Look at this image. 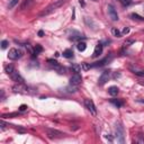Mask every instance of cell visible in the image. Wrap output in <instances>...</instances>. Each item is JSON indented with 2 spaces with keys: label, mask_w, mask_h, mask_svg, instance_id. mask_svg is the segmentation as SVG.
Returning <instances> with one entry per match:
<instances>
[{
  "label": "cell",
  "mask_w": 144,
  "mask_h": 144,
  "mask_svg": "<svg viewBox=\"0 0 144 144\" xmlns=\"http://www.w3.org/2000/svg\"><path fill=\"white\" fill-rule=\"evenodd\" d=\"M66 1H68V0H55L54 2H52L50 6H47L45 9L43 10L42 13L39 14V17H44V16H47V15H50V14H52L53 11H55L58 8L62 7L63 5L66 2Z\"/></svg>",
  "instance_id": "1"
},
{
  "label": "cell",
  "mask_w": 144,
  "mask_h": 144,
  "mask_svg": "<svg viewBox=\"0 0 144 144\" xmlns=\"http://www.w3.org/2000/svg\"><path fill=\"white\" fill-rule=\"evenodd\" d=\"M45 132L47 133V136L49 138H61L64 136V133L63 132H60L58 130H53V128H45Z\"/></svg>",
  "instance_id": "2"
},
{
  "label": "cell",
  "mask_w": 144,
  "mask_h": 144,
  "mask_svg": "<svg viewBox=\"0 0 144 144\" xmlns=\"http://www.w3.org/2000/svg\"><path fill=\"white\" fill-rule=\"evenodd\" d=\"M124 127L121 123H116V137L119 143H124Z\"/></svg>",
  "instance_id": "3"
},
{
  "label": "cell",
  "mask_w": 144,
  "mask_h": 144,
  "mask_svg": "<svg viewBox=\"0 0 144 144\" xmlns=\"http://www.w3.org/2000/svg\"><path fill=\"white\" fill-rule=\"evenodd\" d=\"M107 10H108V15L110 17V19L113 22H117L119 18H118V14H117V10L115 8V6L113 3H109L107 6Z\"/></svg>",
  "instance_id": "4"
},
{
  "label": "cell",
  "mask_w": 144,
  "mask_h": 144,
  "mask_svg": "<svg viewBox=\"0 0 144 144\" xmlns=\"http://www.w3.org/2000/svg\"><path fill=\"white\" fill-rule=\"evenodd\" d=\"M13 91L15 94H28V87L25 83H16L13 87Z\"/></svg>",
  "instance_id": "5"
},
{
  "label": "cell",
  "mask_w": 144,
  "mask_h": 144,
  "mask_svg": "<svg viewBox=\"0 0 144 144\" xmlns=\"http://www.w3.org/2000/svg\"><path fill=\"white\" fill-rule=\"evenodd\" d=\"M85 106L90 111V114L92 116H97V108L95 106V102L92 101L91 99H85Z\"/></svg>",
  "instance_id": "6"
},
{
  "label": "cell",
  "mask_w": 144,
  "mask_h": 144,
  "mask_svg": "<svg viewBox=\"0 0 144 144\" xmlns=\"http://www.w3.org/2000/svg\"><path fill=\"white\" fill-rule=\"evenodd\" d=\"M23 56V52L18 49H10L8 53V58L10 60H18Z\"/></svg>",
  "instance_id": "7"
},
{
  "label": "cell",
  "mask_w": 144,
  "mask_h": 144,
  "mask_svg": "<svg viewBox=\"0 0 144 144\" xmlns=\"http://www.w3.org/2000/svg\"><path fill=\"white\" fill-rule=\"evenodd\" d=\"M9 77H10V79H11L13 81H15L16 83H25V81H24V78L19 74V72L17 71L16 69H15L13 72H11V73H10Z\"/></svg>",
  "instance_id": "8"
},
{
  "label": "cell",
  "mask_w": 144,
  "mask_h": 144,
  "mask_svg": "<svg viewBox=\"0 0 144 144\" xmlns=\"http://www.w3.org/2000/svg\"><path fill=\"white\" fill-rule=\"evenodd\" d=\"M109 78H110V71H109V70L104 71L101 74H100L99 79H98V85L99 86H104L106 82L109 80Z\"/></svg>",
  "instance_id": "9"
},
{
  "label": "cell",
  "mask_w": 144,
  "mask_h": 144,
  "mask_svg": "<svg viewBox=\"0 0 144 144\" xmlns=\"http://www.w3.org/2000/svg\"><path fill=\"white\" fill-rule=\"evenodd\" d=\"M81 82H82V77L80 73H74L70 78V85H72V86H77L78 87Z\"/></svg>",
  "instance_id": "10"
},
{
  "label": "cell",
  "mask_w": 144,
  "mask_h": 144,
  "mask_svg": "<svg viewBox=\"0 0 144 144\" xmlns=\"http://www.w3.org/2000/svg\"><path fill=\"white\" fill-rule=\"evenodd\" d=\"M113 59V55H109V56H106L105 59H102L101 61H98V62H95L94 64H91V68H100V66H104L106 65L108 62H110V60Z\"/></svg>",
  "instance_id": "11"
},
{
  "label": "cell",
  "mask_w": 144,
  "mask_h": 144,
  "mask_svg": "<svg viewBox=\"0 0 144 144\" xmlns=\"http://www.w3.org/2000/svg\"><path fill=\"white\" fill-rule=\"evenodd\" d=\"M102 50H104V45H102V43H98L95 47V51H94V54H92V58L96 59V58H98L100 54L102 53Z\"/></svg>",
  "instance_id": "12"
},
{
  "label": "cell",
  "mask_w": 144,
  "mask_h": 144,
  "mask_svg": "<svg viewBox=\"0 0 144 144\" xmlns=\"http://www.w3.org/2000/svg\"><path fill=\"white\" fill-rule=\"evenodd\" d=\"M69 38H70V41H73V42H74V41H80V39L83 38V37H82V35L79 33V32H77V30H72L71 35H70Z\"/></svg>",
  "instance_id": "13"
},
{
  "label": "cell",
  "mask_w": 144,
  "mask_h": 144,
  "mask_svg": "<svg viewBox=\"0 0 144 144\" xmlns=\"http://www.w3.org/2000/svg\"><path fill=\"white\" fill-rule=\"evenodd\" d=\"M118 92H119V89H118L116 86H111V87L108 88V94L110 96H113V97H114V96H117Z\"/></svg>",
  "instance_id": "14"
},
{
  "label": "cell",
  "mask_w": 144,
  "mask_h": 144,
  "mask_svg": "<svg viewBox=\"0 0 144 144\" xmlns=\"http://www.w3.org/2000/svg\"><path fill=\"white\" fill-rule=\"evenodd\" d=\"M42 52H43V47L39 45V44H36L35 47H34V52H33V54H32V56L35 58V56H37L39 53H42Z\"/></svg>",
  "instance_id": "15"
},
{
  "label": "cell",
  "mask_w": 144,
  "mask_h": 144,
  "mask_svg": "<svg viewBox=\"0 0 144 144\" xmlns=\"http://www.w3.org/2000/svg\"><path fill=\"white\" fill-rule=\"evenodd\" d=\"M53 69L55 70V71L58 72L59 74H65V73H66V69L64 68V66L61 65V64H59V65H56L55 68H53Z\"/></svg>",
  "instance_id": "16"
},
{
  "label": "cell",
  "mask_w": 144,
  "mask_h": 144,
  "mask_svg": "<svg viewBox=\"0 0 144 144\" xmlns=\"http://www.w3.org/2000/svg\"><path fill=\"white\" fill-rule=\"evenodd\" d=\"M64 91H65V92H69V94H74V92L78 91V87H77V86L70 85L69 87H66V88L64 89Z\"/></svg>",
  "instance_id": "17"
},
{
  "label": "cell",
  "mask_w": 144,
  "mask_h": 144,
  "mask_svg": "<svg viewBox=\"0 0 144 144\" xmlns=\"http://www.w3.org/2000/svg\"><path fill=\"white\" fill-rule=\"evenodd\" d=\"M131 69V71L134 73L135 75H137V77H144V70H137L136 68H130Z\"/></svg>",
  "instance_id": "18"
},
{
  "label": "cell",
  "mask_w": 144,
  "mask_h": 144,
  "mask_svg": "<svg viewBox=\"0 0 144 144\" xmlns=\"http://www.w3.org/2000/svg\"><path fill=\"white\" fill-rule=\"evenodd\" d=\"M71 69L73 70L74 73H80L82 68H81V65H79V64H77V63H73V64L71 65Z\"/></svg>",
  "instance_id": "19"
},
{
  "label": "cell",
  "mask_w": 144,
  "mask_h": 144,
  "mask_svg": "<svg viewBox=\"0 0 144 144\" xmlns=\"http://www.w3.org/2000/svg\"><path fill=\"white\" fill-rule=\"evenodd\" d=\"M63 56L66 58V59H72L73 58V51L72 50H65L63 52Z\"/></svg>",
  "instance_id": "20"
},
{
  "label": "cell",
  "mask_w": 144,
  "mask_h": 144,
  "mask_svg": "<svg viewBox=\"0 0 144 144\" xmlns=\"http://www.w3.org/2000/svg\"><path fill=\"white\" fill-rule=\"evenodd\" d=\"M77 49H78L80 52H83V51L87 49V44H86L85 42H79L78 44H77Z\"/></svg>",
  "instance_id": "21"
},
{
  "label": "cell",
  "mask_w": 144,
  "mask_h": 144,
  "mask_svg": "<svg viewBox=\"0 0 144 144\" xmlns=\"http://www.w3.org/2000/svg\"><path fill=\"white\" fill-rule=\"evenodd\" d=\"M110 102H111V104H114V105L116 106L117 108L122 107V106L124 105V102L122 101V100H119V99H110Z\"/></svg>",
  "instance_id": "22"
},
{
  "label": "cell",
  "mask_w": 144,
  "mask_h": 144,
  "mask_svg": "<svg viewBox=\"0 0 144 144\" xmlns=\"http://www.w3.org/2000/svg\"><path fill=\"white\" fill-rule=\"evenodd\" d=\"M131 18H133V19H135V20H138V22H144L143 17H141L140 15H137V14H135V13L131 14Z\"/></svg>",
  "instance_id": "23"
},
{
  "label": "cell",
  "mask_w": 144,
  "mask_h": 144,
  "mask_svg": "<svg viewBox=\"0 0 144 144\" xmlns=\"http://www.w3.org/2000/svg\"><path fill=\"white\" fill-rule=\"evenodd\" d=\"M135 143H140V144H144V135L142 133L137 135V138L135 140Z\"/></svg>",
  "instance_id": "24"
},
{
  "label": "cell",
  "mask_w": 144,
  "mask_h": 144,
  "mask_svg": "<svg viewBox=\"0 0 144 144\" xmlns=\"http://www.w3.org/2000/svg\"><path fill=\"white\" fill-rule=\"evenodd\" d=\"M134 43H135V39H133V38L126 39L124 42V47H128V46H131L132 44H134Z\"/></svg>",
  "instance_id": "25"
},
{
  "label": "cell",
  "mask_w": 144,
  "mask_h": 144,
  "mask_svg": "<svg viewBox=\"0 0 144 144\" xmlns=\"http://www.w3.org/2000/svg\"><path fill=\"white\" fill-rule=\"evenodd\" d=\"M47 62H49V64L52 66V68H55L56 65H59V64H60L58 61H55V60H53V59H49V60H47Z\"/></svg>",
  "instance_id": "26"
},
{
  "label": "cell",
  "mask_w": 144,
  "mask_h": 144,
  "mask_svg": "<svg viewBox=\"0 0 144 144\" xmlns=\"http://www.w3.org/2000/svg\"><path fill=\"white\" fill-rule=\"evenodd\" d=\"M111 33H113L114 36H116V37H121L122 36V33L117 29V28H113V29H111Z\"/></svg>",
  "instance_id": "27"
},
{
  "label": "cell",
  "mask_w": 144,
  "mask_h": 144,
  "mask_svg": "<svg viewBox=\"0 0 144 144\" xmlns=\"http://www.w3.org/2000/svg\"><path fill=\"white\" fill-rule=\"evenodd\" d=\"M14 70H15V68H14V65H11V64H9V65L6 66V72L8 73V75H9L10 73L14 71Z\"/></svg>",
  "instance_id": "28"
},
{
  "label": "cell",
  "mask_w": 144,
  "mask_h": 144,
  "mask_svg": "<svg viewBox=\"0 0 144 144\" xmlns=\"http://www.w3.org/2000/svg\"><path fill=\"white\" fill-rule=\"evenodd\" d=\"M81 68H82V70L87 71V70H89L90 68H91V64H88V63H82V64H81Z\"/></svg>",
  "instance_id": "29"
},
{
  "label": "cell",
  "mask_w": 144,
  "mask_h": 144,
  "mask_svg": "<svg viewBox=\"0 0 144 144\" xmlns=\"http://www.w3.org/2000/svg\"><path fill=\"white\" fill-rule=\"evenodd\" d=\"M17 3H18V0H11V1H10V3H9V6H8V8H9V9H11V8H14V7L16 6Z\"/></svg>",
  "instance_id": "30"
},
{
  "label": "cell",
  "mask_w": 144,
  "mask_h": 144,
  "mask_svg": "<svg viewBox=\"0 0 144 144\" xmlns=\"http://www.w3.org/2000/svg\"><path fill=\"white\" fill-rule=\"evenodd\" d=\"M119 1H121V3L123 6H130L132 3V0H119Z\"/></svg>",
  "instance_id": "31"
},
{
  "label": "cell",
  "mask_w": 144,
  "mask_h": 144,
  "mask_svg": "<svg viewBox=\"0 0 144 144\" xmlns=\"http://www.w3.org/2000/svg\"><path fill=\"white\" fill-rule=\"evenodd\" d=\"M7 46H8V41L3 39L2 42H1V49L5 50V49H7Z\"/></svg>",
  "instance_id": "32"
},
{
  "label": "cell",
  "mask_w": 144,
  "mask_h": 144,
  "mask_svg": "<svg viewBox=\"0 0 144 144\" xmlns=\"http://www.w3.org/2000/svg\"><path fill=\"white\" fill-rule=\"evenodd\" d=\"M0 126H1V131H3V130L6 128V123H5L3 121H1L0 122Z\"/></svg>",
  "instance_id": "33"
},
{
  "label": "cell",
  "mask_w": 144,
  "mask_h": 144,
  "mask_svg": "<svg viewBox=\"0 0 144 144\" xmlns=\"http://www.w3.org/2000/svg\"><path fill=\"white\" fill-rule=\"evenodd\" d=\"M105 137L107 138V140H108V141H109V142H113V141H114V138H113V136H111V135H109V134H108V135H106Z\"/></svg>",
  "instance_id": "34"
},
{
  "label": "cell",
  "mask_w": 144,
  "mask_h": 144,
  "mask_svg": "<svg viewBox=\"0 0 144 144\" xmlns=\"http://www.w3.org/2000/svg\"><path fill=\"white\" fill-rule=\"evenodd\" d=\"M27 108H28V107H27L26 105H22V106L19 107V110H20V111H24V110H26Z\"/></svg>",
  "instance_id": "35"
},
{
  "label": "cell",
  "mask_w": 144,
  "mask_h": 144,
  "mask_svg": "<svg viewBox=\"0 0 144 144\" xmlns=\"http://www.w3.org/2000/svg\"><path fill=\"white\" fill-rule=\"evenodd\" d=\"M128 33H130V28H128V27H125L124 29H123V34L126 35V34H128Z\"/></svg>",
  "instance_id": "36"
},
{
  "label": "cell",
  "mask_w": 144,
  "mask_h": 144,
  "mask_svg": "<svg viewBox=\"0 0 144 144\" xmlns=\"http://www.w3.org/2000/svg\"><path fill=\"white\" fill-rule=\"evenodd\" d=\"M1 100H5V92H3V90L1 91Z\"/></svg>",
  "instance_id": "37"
},
{
  "label": "cell",
  "mask_w": 144,
  "mask_h": 144,
  "mask_svg": "<svg viewBox=\"0 0 144 144\" xmlns=\"http://www.w3.org/2000/svg\"><path fill=\"white\" fill-rule=\"evenodd\" d=\"M43 35H44V32H43V30H39V32H38V36H39V37H42Z\"/></svg>",
  "instance_id": "38"
},
{
  "label": "cell",
  "mask_w": 144,
  "mask_h": 144,
  "mask_svg": "<svg viewBox=\"0 0 144 144\" xmlns=\"http://www.w3.org/2000/svg\"><path fill=\"white\" fill-rule=\"evenodd\" d=\"M79 2H80V5H81V6H85V5H86L83 0H79Z\"/></svg>",
  "instance_id": "39"
},
{
  "label": "cell",
  "mask_w": 144,
  "mask_h": 144,
  "mask_svg": "<svg viewBox=\"0 0 144 144\" xmlns=\"http://www.w3.org/2000/svg\"><path fill=\"white\" fill-rule=\"evenodd\" d=\"M119 75H121V74H119V73H116V74H115V75H114V78H115V79H116V78H118V77H119Z\"/></svg>",
  "instance_id": "40"
},
{
  "label": "cell",
  "mask_w": 144,
  "mask_h": 144,
  "mask_svg": "<svg viewBox=\"0 0 144 144\" xmlns=\"http://www.w3.org/2000/svg\"><path fill=\"white\" fill-rule=\"evenodd\" d=\"M55 56H56V58H58V56H60V53H59V52H56V53H55Z\"/></svg>",
  "instance_id": "41"
},
{
  "label": "cell",
  "mask_w": 144,
  "mask_h": 144,
  "mask_svg": "<svg viewBox=\"0 0 144 144\" xmlns=\"http://www.w3.org/2000/svg\"><path fill=\"white\" fill-rule=\"evenodd\" d=\"M92 1H98V0H92Z\"/></svg>",
  "instance_id": "42"
}]
</instances>
